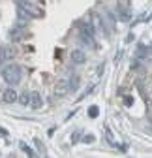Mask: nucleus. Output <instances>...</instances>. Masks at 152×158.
<instances>
[{"instance_id": "nucleus-1", "label": "nucleus", "mask_w": 152, "mask_h": 158, "mask_svg": "<svg viewBox=\"0 0 152 158\" xmlns=\"http://www.w3.org/2000/svg\"><path fill=\"white\" fill-rule=\"evenodd\" d=\"M17 11H19V15L25 17V19H32V17H40L42 15V10H38L36 6H32L28 0H19Z\"/></svg>"}, {"instance_id": "nucleus-2", "label": "nucleus", "mask_w": 152, "mask_h": 158, "mask_svg": "<svg viewBox=\"0 0 152 158\" xmlns=\"http://www.w3.org/2000/svg\"><path fill=\"white\" fill-rule=\"evenodd\" d=\"M2 77H4V81L8 85H15L21 81V68H19L17 64H10L2 70Z\"/></svg>"}, {"instance_id": "nucleus-3", "label": "nucleus", "mask_w": 152, "mask_h": 158, "mask_svg": "<svg viewBox=\"0 0 152 158\" xmlns=\"http://www.w3.org/2000/svg\"><path fill=\"white\" fill-rule=\"evenodd\" d=\"M79 28H81V40H83V42L88 44V45H94V34H96V30H94L92 23L83 21L79 25Z\"/></svg>"}, {"instance_id": "nucleus-4", "label": "nucleus", "mask_w": 152, "mask_h": 158, "mask_svg": "<svg viewBox=\"0 0 152 158\" xmlns=\"http://www.w3.org/2000/svg\"><path fill=\"white\" fill-rule=\"evenodd\" d=\"M42 104H43L42 94H40V92H36V90H34V92H30V104H28V106H30L32 109H40V107H42Z\"/></svg>"}, {"instance_id": "nucleus-5", "label": "nucleus", "mask_w": 152, "mask_h": 158, "mask_svg": "<svg viewBox=\"0 0 152 158\" xmlns=\"http://www.w3.org/2000/svg\"><path fill=\"white\" fill-rule=\"evenodd\" d=\"M17 90H13V89H6L4 92H2V102H6V104H13V102H17Z\"/></svg>"}, {"instance_id": "nucleus-6", "label": "nucleus", "mask_w": 152, "mask_h": 158, "mask_svg": "<svg viewBox=\"0 0 152 158\" xmlns=\"http://www.w3.org/2000/svg\"><path fill=\"white\" fill-rule=\"evenodd\" d=\"M71 60H73L75 64H83V62L86 60L85 51H83V49H73V51H71Z\"/></svg>"}, {"instance_id": "nucleus-7", "label": "nucleus", "mask_w": 152, "mask_h": 158, "mask_svg": "<svg viewBox=\"0 0 152 158\" xmlns=\"http://www.w3.org/2000/svg\"><path fill=\"white\" fill-rule=\"evenodd\" d=\"M118 17H120V21H130V10H128V4L122 2V0H120V4H118Z\"/></svg>"}, {"instance_id": "nucleus-8", "label": "nucleus", "mask_w": 152, "mask_h": 158, "mask_svg": "<svg viewBox=\"0 0 152 158\" xmlns=\"http://www.w3.org/2000/svg\"><path fill=\"white\" fill-rule=\"evenodd\" d=\"M17 100H19L21 106H28L30 104V92H21V94L17 96Z\"/></svg>"}, {"instance_id": "nucleus-9", "label": "nucleus", "mask_w": 152, "mask_h": 158, "mask_svg": "<svg viewBox=\"0 0 152 158\" xmlns=\"http://www.w3.org/2000/svg\"><path fill=\"white\" fill-rule=\"evenodd\" d=\"M79 85H81V81H79V77H77V75L70 77V83H68V89H70V90H75Z\"/></svg>"}, {"instance_id": "nucleus-10", "label": "nucleus", "mask_w": 152, "mask_h": 158, "mask_svg": "<svg viewBox=\"0 0 152 158\" xmlns=\"http://www.w3.org/2000/svg\"><path fill=\"white\" fill-rule=\"evenodd\" d=\"M23 36H25V32L21 30V28H17V30H11V40H13V42H19V40H23Z\"/></svg>"}, {"instance_id": "nucleus-11", "label": "nucleus", "mask_w": 152, "mask_h": 158, "mask_svg": "<svg viewBox=\"0 0 152 158\" xmlns=\"http://www.w3.org/2000/svg\"><path fill=\"white\" fill-rule=\"evenodd\" d=\"M98 115H100L98 106H90V107H88V117H90V118H96Z\"/></svg>"}, {"instance_id": "nucleus-12", "label": "nucleus", "mask_w": 152, "mask_h": 158, "mask_svg": "<svg viewBox=\"0 0 152 158\" xmlns=\"http://www.w3.org/2000/svg\"><path fill=\"white\" fill-rule=\"evenodd\" d=\"M21 147H23V151H25V152H26V154H28V156H38V154H36V152H34V151H30V149H28V147H26V145H25V143H23V145H21Z\"/></svg>"}, {"instance_id": "nucleus-13", "label": "nucleus", "mask_w": 152, "mask_h": 158, "mask_svg": "<svg viewBox=\"0 0 152 158\" xmlns=\"http://www.w3.org/2000/svg\"><path fill=\"white\" fill-rule=\"evenodd\" d=\"M64 90H66V87H62V83H58V87H56V94L64 96Z\"/></svg>"}, {"instance_id": "nucleus-14", "label": "nucleus", "mask_w": 152, "mask_h": 158, "mask_svg": "<svg viewBox=\"0 0 152 158\" xmlns=\"http://www.w3.org/2000/svg\"><path fill=\"white\" fill-rule=\"evenodd\" d=\"M105 135H107L109 143H111V145H115V141H113V135H111V130H109V128H105Z\"/></svg>"}, {"instance_id": "nucleus-15", "label": "nucleus", "mask_w": 152, "mask_h": 158, "mask_svg": "<svg viewBox=\"0 0 152 158\" xmlns=\"http://www.w3.org/2000/svg\"><path fill=\"white\" fill-rule=\"evenodd\" d=\"M85 141H86V143H92V141H94V135H86Z\"/></svg>"}, {"instance_id": "nucleus-16", "label": "nucleus", "mask_w": 152, "mask_h": 158, "mask_svg": "<svg viewBox=\"0 0 152 158\" xmlns=\"http://www.w3.org/2000/svg\"><path fill=\"white\" fill-rule=\"evenodd\" d=\"M4 56H6V55H4V49H2V47H0V62H2V60H4Z\"/></svg>"}, {"instance_id": "nucleus-17", "label": "nucleus", "mask_w": 152, "mask_h": 158, "mask_svg": "<svg viewBox=\"0 0 152 158\" xmlns=\"http://www.w3.org/2000/svg\"><path fill=\"white\" fill-rule=\"evenodd\" d=\"M0 134H2V135H8V130H4V128H0Z\"/></svg>"}, {"instance_id": "nucleus-18", "label": "nucleus", "mask_w": 152, "mask_h": 158, "mask_svg": "<svg viewBox=\"0 0 152 158\" xmlns=\"http://www.w3.org/2000/svg\"><path fill=\"white\" fill-rule=\"evenodd\" d=\"M148 132H152V123H150V126H148Z\"/></svg>"}]
</instances>
